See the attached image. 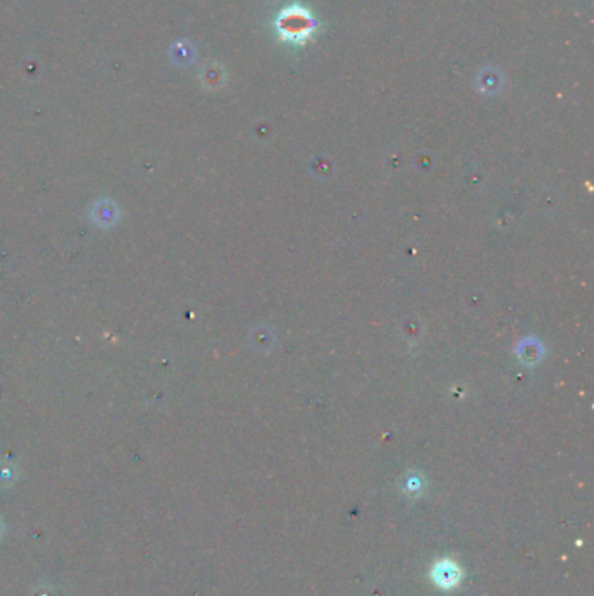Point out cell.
I'll return each mask as SVG.
<instances>
[{
	"instance_id": "obj_1",
	"label": "cell",
	"mask_w": 594,
	"mask_h": 596,
	"mask_svg": "<svg viewBox=\"0 0 594 596\" xmlns=\"http://www.w3.org/2000/svg\"><path fill=\"white\" fill-rule=\"evenodd\" d=\"M279 36L288 42L303 44L312 37L315 30V21L307 9L300 6H293L284 9L276 21Z\"/></svg>"
}]
</instances>
